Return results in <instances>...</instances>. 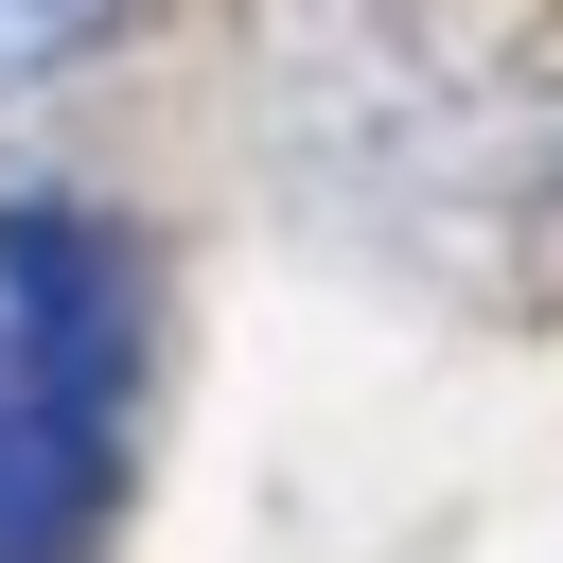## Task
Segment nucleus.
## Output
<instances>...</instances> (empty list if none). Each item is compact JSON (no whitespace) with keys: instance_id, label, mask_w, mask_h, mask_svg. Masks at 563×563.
Here are the masks:
<instances>
[{"instance_id":"nucleus-1","label":"nucleus","mask_w":563,"mask_h":563,"mask_svg":"<svg viewBox=\"0 0 563 563\" xmlns=\"http://www.w3.org/2000/svg\"><path fill=\"white\" fill-rule=\"evenodd\" d=\"M317 229L440 299H563V0H282Z\"/></svg>"},{"instance_id":"nucleus-2","label":"nucleus","mask_w":563,"mask_h":563,"mask_svg":"<svg viewBox=\"0 0 563 563\" xmlns=\"http://www.w3.org/2000/svg\"><path fill=\"white\" fill-rule=\"evenodd\" d=\"M141 422V246L106 211H0V563H88Z\"/></svg>"},{"instance_id":"nucleus-3","label":"nucleus","mask_w":563,"mask_h":563,"mask_svg":"<svg viewBox=\"0 0 563 563\" xmlns=\"http://www.w3.org/2000/svg\"><path fill=\"white\" fill-rule=\"evenodd\" d=\"M106 18H123V0H0V106H18V88H53Z\"/></svg>"}]
</instances>
